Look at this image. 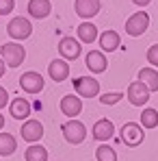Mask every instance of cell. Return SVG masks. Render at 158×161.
<instances>
[{
    "label": "cell",
    "mask_w": 158,
    "mask_h": 161,
    "mask_svg": "<svg viewBox=\"0 0 158 161\" xmlns=\"http://www.w3.org/2000/svg\"><path fill=\"white\" fill-rule=\"evenodd\" d=\"M0 57L7 63V68H20L24 63V59H26V48L22 44L7 42V44L0 46Z\"/></svg>",
    "instance_id": "1"
},
{
    "label": "cell",
    "mask_w": 158,
    "mask_h": 161,
    "mask_svg": "<svg viewBox=\"0 0 158 161\" xmlns=\"http://www.w3.org/2000/svg\"><path fill=\"white\" fill-rule=\"evenodd\" d=\"M61 131H63L65 142L72 144V146H78V144H82V142L87 139V126H84L80 120H67V122L61 126Z\"/></svg>",
    "instance_id": "2"
},
{
    "label": "cell",
    "mask_w": 158,
    "mask_h": 161,
    "mask_svg": "<svg viewBox=\"0 0 158 161\" xmlns=\"http://www.w3.org/2000/svg\"><path fill=\"white\" fill-rule=\"evenodd\" d=\"M119 137H121V142H124L128 148H136V146L143 144V139H145V131H143V126L136 124V122H126V124L121 126Z\"/></svg>",
    "instance_id": "3"
},
{
    "label": "cell",
    "mask_w": 158,
    "mask_h": 161,
    "mask_svg": "<svg viewBox=\"0 0 158 161\" xmlns=\"http://www.w3.org/2000/svg\"><path fill=\"white\" fill-rule=\"evenodd\" d=\"M7 33H9V37H11L13 42H24V39H28V37L33 35V24L28 22L26 18L18 15V18H13V20L9 22Z\"/></svg>",
    "instance_id": "4"
},
{
    "label": "cell",
    "mask_w": 158,
    "mask_h": 161,
    "mask_svg": "<svg viewBox=\"0 0 158 161\" xmlns=\"http://www.w3.org/2000/svg\"><path fill=\"white\" fill-rule=\"evenodd\" d=\"M74 89H76V96L80 98L100 96V80L93 76H78V79H74Z\"/></svg>",
    "instance_id": "5"
},
{
    "label": "cell",
    "mask_w": 158,
    "mask_h": 161,
    "mask_svg": "<svg viewBox=\"0 0 158 161\" xmlns=\"http://www.w3.org/2000/svg\"><path fill=\"white\" fill-rule=\"evenodd\" d=\"M150 89H147V85L145 83H141V80H134L128 85V92H126V98H128V103L134 105V107H143V105H147V100H150Z\"/></svg>",
    "instance_id": "6"
},
{
    "label": "cell",
    "mask_w": 158,
    "mask_h": 161,
    "mask_svg": "<svg viewBox=\"0 0 158 161\" xmlns=\"http://www.w3.org/2000/svg\"><path fill=\"white\" fill-rule=\"evenodd\" d=\"M150 26V15L145 11H136L126 20V33L130 37H141Z\"/></svg>",
    "instance_id": "7"
},
{
    "label": "cell",
    "mask_w": 158,
    "mask_h": 161,
    "mask_svg": "<svg viewBox=\"0 0 158 161\" xmlns=\"http://www.w3.org/2000/svg\"><path fill=\"white\" fill-rule=\"evenodd\" d=\"M82 53V44H80L78 39H74V37H63L61 42H59V54H61V59H65V61H76Z\"/></svg>",
    "instance_id": "8"
},
{
    "label": "cell",
    "mask_w": 158,
    "mask_h": 161,
    "mask_svg": "<svg viewBox=\"0 0 158 161\" xmlns=\"http://www.w3.org/2000/svg\"><path fill=\"white\" fill-rule=\"evenodd\" d=\"M43 85H46V80L39 72H24L20 76V87L26 94H39L43 89Z\"/></svg>",
    "instance_id": "9"
},
{
    "label": "cell",
    "mask_w": 158,
    "mask_h": 161,
    "mask_svg": "<svg viewBox=\"0 0 158 161\" xmlns=\"http://www.w3.org/2000/svg\"><path fill=\"white\" fill-rule=\"evenodd\" d=\"M82 111V98L74 96V94H67L61 98V113H65L69 120H76Z\"/></svg>",
    "instance_id": "10"
},
{
    "label": "cell",
    "mask_w": 158,
    "mask_h": 161,
    "mask_svg": "<svg viewBox=\"0 0 158 161\" xmlns=\"http://www.w3.org/2000/svg\"><path fill=\"white\" fill-rule=\"evenodd\" d=\"M22 139L28 142V144H35V142H39L41 137H43V124L39 122V120H26L24 124H22Z\"/></svg>",
    "instance_id": "11"
},
{
    "label": "cell",
    "mask_w": 158,
    "mask_h": 161,
    "mask_svg": "<svg viewBox=\"0 0 158 161\" xmlns=\"http://www.w3.org/2000/svg\"><path fill=\"white\" fill-rule=\"evenodd\" d=\"M113 135H115V124H113L108 118L98 120V122L93 124V129H91V137H93L95 142H108Z\"/></svg>",
    "instance_id": "12"
},
{
    "label": "cell",
    "mask_w": 158,
    "mask_h": 161,
    "mask_svg": "<svg viewBox=\"0 0 158 161\" xmlns=\"http://www.w3.org/2000/svg\"><path fill=\"white\" fill-rule=\"evenodd\" d=\"M84 63H87V68L91 70V74H102V72H106V68H108V59L104 57L102 50H91V53H87Z\"/></svg>",
    "instance_id": "13"
},
{
    "label": "cell",
    "mask_w": 158,
    "mask_h": 161,
    "mask_svg": "<svg viewBox=\"0 0 158 161\" xmlns=\"http://www.w3.org/2000/svg\"><path fill=\"white\" fill-rule=\"evenodd\" d=\"M74 9L76 15H80L82 20H91L93 15L100 13V0H76Z\"/></svg>",
    "instance_id": "14"
},
{
    "label": "cell",
    "mask_w": 158,
    "mask_h": 161,
    "mask_svg": "<svg viewBox=\"0 0 158 161\" xmlns=\"http://www.w3.org/2000/svg\"><path fill=\"white\" fill-rule=\"evenodd\" d=\"M48 74H50V79L54 83H63V80L69 76V63L65 59H54V61H50V65H48Z\"/></svg>",
    "instance_id": "15"
},
{
    "label": "cell",
    "mask_w": 158,
    "mask_h": 161,
    "mask_svg": "<svg viewBox=\"0 0 158 161\" xmlns=\"http://www.w3.org/2000/svg\"><path fill=\"white\" fill-rule=\"evenodd\" d=\"M30 103H28L26 98H22V96H18V98H13L11 103H9V113L15 118V120H26L28 115H30Z\"/></svg>",
    "instance_id": "16"
},
{
    "label": "cell",
    "mask_w": 158,
    "mask_h": 161,
    "mask_svg": "<svg viewBox=\"0 0 158 161\" xmlns=\"http://www.w3.org/2000/svg\"><path fill=\"white\" fill-rule=\"evenodd\" d=\"M100 46H102V53H115L119 46H121V37L117 31H104L100 37Z\"/></svg>",
    "instance_id": "17"
},
{
    "label": "cell",
    "mask_w": 158,
    "mask_h": 161,
    "mask_svg": "<svg viewBox=\"0 0 158 161\" xmlns=\"http://www.w3.org/2000/svg\"><path fill=\"white\" fill-rule=\"evenodd\" d=\"M52 11V2L50 0H28V13L37 20H43L48 18Z\"/></svg>",
    "instance_id": "18"
},
{
    "label": "cell",
    "mask_w": 158,
    "mask_h": 161,
    "mask_svg": "<svg viewBox=\"0 0 158 161\" xmlns=\"http://www.w3.org/2000/svg\"><path fill=\"white\" fill-rule=\"evenodd\" d=\"M76 33H78V42H82V44H93L100 37L98 35V26L93 22H82V24H78Z\"/></svg>",
    "instance_id": "19"
},
{
    "label": "cell",
    "mask_w": 158,
    "mask_h": 161,
    "mask_svg": "<svg viewBox=\"0 0 158 161\" xmlns=\"http://www.w3.org/2000/svg\"><path fill=\"white\" fill-rule=\"evenodd\" d=\"M139 80L145 83L150 92H158V72H156V68H141V70H139Z\"/></svg>",
    "instance_id": "20"
},
{
    "label": "cell",
    "mask_w": 158,
    "mask_h": 161,
    "mask_svg": "<svg viewBox=\"0 0 158 161\" xmlns=\"http://www.w3.org/2000/svg\"><path fill=\"white\" fill-rule=\"evenodd\" d=\"M18 148V139L11 133H0V157H9L13 155Z\"/></svg>",
    "instance_id": "21"
},
{
    "label": "cell",
    "mask_w": 158,
    "mask_h": 161,
    "mask_svg": "<svg viewBox=\"0 0 158 161\" xmlns=\"http://www.w3.org/2000/svg\"><path fill=\"white\" fill-rule=\"evenodd\" d=\"M24 159L26 161H48V148H43L41 144H30L24 150Z\"/></svg>",
    "instance_id": "22"
},
{
    "label": "cell",
    "mask_w": 158,
    "mask_h": 161,
    "mask_svg": "<svg viewBox=\"0 0 158 161\" xmlns=\"http://www.w3.org/2000/svg\"><path fill=\"white\" fill-rule=\"evenodd\" d=\"M141 126L143 129H156L158 126V111L152 107L143 109V113H141Z\"/></svg>",
    "instance_id": "23"
},
{
    "label": "cell",
    "mask_w": 158,
    "mask_h": 161,
    "mask_svg": "<svg viewBox=\"0 0 158 161\" xmlns=\"http://www.w3.org/2000/svg\"><path fill=\"white\" fill-rule=\"evenodd\" d=\"M95 159L98 161H117V153L115 148H110L108 144H100L95 148Z\"/></svg>",
    "instance_id": "24"
},
{
    "label": "cell",
    "mask_w": 158,
    "mask_h": 161,
    "mask_svg": "<svg viewBox=\"0 0 158 161\" xmlns=\"http://www.w3.org/2000/svg\"><path fill=\"white\" fill-rule=\"evenodd\" d=\"M124 96H126V94H121V92H110V94L98 96V98H100V103H102V105H115V103H119Z\"/></svg>",
    "instance_id": "25"
},
{
    "label": "cell",
    "mask_w": 158,
    "mask_h": 161,
    "mask_svg": "<svg viewBox=\"0 0 158 161\" xmlns=\"http://www.w3.org/2000/svg\"><path fill=\"white\" fill-rule=\"evenodd\" d=\"M147 61L152 63V68H158V44H152L150 48H147Z\"/></svg>",
    "instance_id": "26"
},
{
    "label": "cell",
    "mask_w": 158,
    "mask_h": 161,
    "mask_svg": "<svg viewBox=\"0 0 158 161\" xmlns=\"http://www.w3.org/2000/svg\"><path fill=\"white\" fill-rule=\"evenodd\" d=\"M15 9V0H0V15H9Z\"/></svg>",
    "instance_id": "27"
},
{
    "label": "cell",
    "mask_w": 158,
    "mask_h": 161,
    "mask_svg": "<svg viewBox=\"0 0 158 161\" xmlns=\"http://www.w3.org/2000/svg\"><path fill=\"white\" fill-rule=\"evenodd\" d=\"M7 105H9V94H7V89L0 85V109L7 107Z\"/></svg>",
    "instance_id": "28"
},
{
    "label": "cell",
    "mask_w": 158,
    "mask_h": 161,
    "mask_svg": "<svg viewBox=\"0 0 158 161\" xmlns=\"http://www.w3.org/2000/svg\"><path fill=\"white\" fill-rule=\"evenodd\" d=\"M130 2H132V4H136V7H147L152 0H130Z\"/></svg>",
    "instance_id": "29"
},
{
    "label": "cell",
    "mask_w": 158,
    "mask_h": 161,
    "mask_svg": "<svg viewBox=\"0 0 158 161\" xmlns=\"http://www.w3.org/2000/svg\"><path fill=\"white\" fill-rule=\"evenodd\" d=\"M4 70H7V63L2 61V57H0V79L4 76Z\"/></svg>",
    "instance_id": "30"
},
{
    "label": "cell",
    "mask_w": 158,
    "mask_h": 161,
    "mask_svg": "<svg viewBox=\"0 0 158 161\" xmlns=\"http://www.w3.org/2000/svg\"><path fill=\"white\" fill-rule=\"evenodd\" d=\"M2 126H4V115L0 113V131H2Z\"/></svg>",
    "instance_id": "31"
}]
</instances>
